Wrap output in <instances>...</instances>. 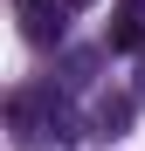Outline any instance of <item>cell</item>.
Returning <instances> with one entry per match:
<instances>
[{
	"mask_svg": "<svg viewBox=\"0 0 145 151\" xmlns=\"http://www.w3.org/2000/svg\"><path fill=\"white\" fill-rule=\"evenodd\" d=\"M111 48L117 55H138L145 48V0H117L111 7Z\"/></svg>",
	"mask_w": 145,
	"mask_h": 151,
	"instance_id": "obj_2",
	"label": "cell"
},
{
	"mask_svg": "<svg viewBox=\"0 0 145 151\" xmlns=\"http://www.w3.org/2000/svg\"><path fill=\"white\" fill-rule=\"evenodd\" d=\"M62 7H90V0H62Z\"/></svg>",
	"mask_w": 145,
	"mask_h": 151,
	"instance_id": "obj_4",
	"label": "cell"
},
{
	"mask_svg": "<svg viewBox=\"0 0 145 151\" xmlns=\"http://www.w3.org/2000/svg\"><path fill=\"white\" fill-rule=\"evenodd\" d=\"M14 7H21V35H28L35 48L62 41V0H14Z\"/></svg>",
	"mask_w": 145,
	"mask_h": 151,
	"instance_id": "obj_1",
	"label": "cell"
},
{
	"mask_svg": "<svg viewBox=\"0 0 145 151\" xmlns=\"http://www.w3.org/2000/svg\"><path fill=\"white\" fill-rule=\"evenodd\" d=\"M125 124H131V103H104L97 110V137H125Z\"/></svg>",
	"mask_w": 145,
	"mask_h": 151,
	"instance_id": "obj_3",
	"label": "cell"
}]
</instances>
